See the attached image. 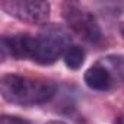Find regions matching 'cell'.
Returning a JSON list of instances; mask_svg holds the SVG:
<instances>
[{
    "mask_svg": "<svg viewBox=\"0 0 124 124\" xmlns=\"http://www.w3.org/2000/svg\"><path fill=\"white\" fill-rule=\"evenodd\" d=\"M2 96L15 105L34 107L50 102L57 93V86L51 80L32 79L21 75H5L0 80Z\"/></svg>",
    "mask_w": 124,
    "mask_h": 124,
    "instance_id": "cell-1",
    "label": "cell"
},
{
    "mask_svg": "<svg viewBox=\"0 0 124 124\" xmlns=\"http://www.w3.org/2000/svg\"><path fill=\"white\" fill-rule=\"evenodd\" d=\"M72 47L70 34L58 25L47 26L38 37L35 42L34 61L44 66L53 64L66 54V51Z\"/></svg>",
    "mask_w": 124,
    "mask_h": 124,
    "instance_id": "cell-2",
    "label": "cell"
},
{
    "mask_svg": "<svg viewBox=\"0 0 124 124\" xmlns=\"http://www.w3.org/2000/svg\"><path fill=\"white\" fill-rule=\"evenodd\" d=\"M63 18L69 28L88 42L98 44L102 41V31L95 16L78 3H66L63 6Z\"/></svg>",
    "mask_w": 124,
    "mask_h": 124,
    "instance_id": "cell-3",
    "label": "cell"
},
{
    "mask_svg": "<svg viewBox=\"0 0 124 124\" xmlns=\"http://www.w3.org/2000/svg\"><path fill=\"white\" fill-rule=\"evenodd\" d=\"M2 9L29 25H42L50 19V3L42 0H6L2 2Z\"/></svg>",
    "mask_w": 124,
    "mask_h": 124,
    "instance_id": "cell-4",
    "label": "cell"
},
{
    "mask_svg": "<svg viewBox=\"0 0 124 124\" xmlns=\"http://www.w3.org/2000/svg\"><path fill=\"white\" fill-rule=\"evenodd\" d=\"M37 37L29 34H15L10 37H2V54L3 57L8 54L16 60L34 58Z\"/></svg>",
    "mask_w": 124,
    "mask_h": 124,
    "instance_id": "cell-5",
    "label": "cell"
},
{
    "mask_svg": "<svg viewBox=\"0 0 124 124\" xmlns=\"http://www.w3.org/2000/svg\"><path fill=\"white\" fill-rule=\"evenodd\" d=\"M85 83L89 89L98 91V92H107L115 88L114 79L108 69L98 60L95 64H92L86 72H85Z\"/></svg>",
    "mask_w": 124,
    "mask_h": 124,
    "instance_id": "cell-6",
    "label": "cell"
},
{
    "mask_svg": "<svg viewBox=\"0 0 124 124\" xmlns=\"http://www.w3.org/2000/svg\"><path fill=\"white\" fill-rule=\"evenodd\" d=\"M99 61L111 73L115 86H120L124 83V55L123 54H109L102 57Z\"/></svg>",
    "mask_w": 124,
    "mask_h": 124,
    "instance_id": "cell-7",
    "label": "cell"
},
{
    "mask_svg": "<svg viewBox=\"0 0 124 124\" xmlns=\"http://www.w3.org/2000/svg\"><path fill=\"white\" fill-rule=\"evenodd\" d=\"M64 64L70 70H78L85 63V50L79 45H72L64 54Z\"/></svg>",
    "mask_w": 124,
    "mask_h": 124,
    "instance_id": "cell-8",
    "label": "cell"
},
{
    "mask_svg": "<svg viewBox=\"0 0 124 124\" xmlns=\"http://www.w3.org/2000/svg\"><path fill=\"white\" fill-rule=\"evenodd\" d=\"M0 124H31L28 120L16 117V115H2Z\"/></svg>",
    "mask_w": 124,
    "mask_h": 124,
    "instance_id": "cell-9",
    "label": "cell"
},
{
    "mask_svg": "<svg viewBox=\"0 0 124 124\" xmlns=\"http://www.w3.org/2000/svg\"><path fill=\"white\" fill-rule=\"evenodd\" d=\"M45 124H67L64 121H60V120H51V121H47Z\"/></svg>",
    "mask_w": 124,
    "mask_h": 124,
    "instance_id": "cell-10",
    "label": "cell"
},
{
    "mask_svg": "<svg viewBox=\"0 0 124 124\" xmlns=\"http://www.w3.org/2000/svg\"><path fill=\"white\" fill-rule=\"evenodd\" d=\"M115 124H124V117H120V118L115 121Z\"/></svg>",
    "mask_w": 124,
    "mask_h": 124,
    "instance_id": "cell-11",
    "label": "cell"
},
{
    "mask_svg": "<svg viewBox=\"0 0 124 124\" xmlns=\"http://www.w3.org/2000/svg\"><path fill=\"white\" fill-rule=\"evenodd\" d=\"M121 35H123V37H124V25H123V26H121Z\"/></svg>",
    "mask_w": 124,
    "mask_h": 124,
    "instance_id": "cell-12",
    "label": "cell"
}]
</instances>
